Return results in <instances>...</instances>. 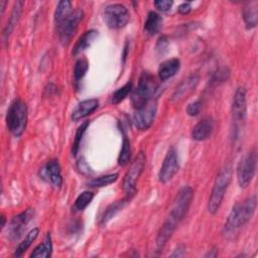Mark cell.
Masks as SVG:
<instances>
[{
  "mask_svg": "<svg viewBox=\"0 0 258 258\" xmlns=\"http://www.w3.org/2000/svg\"><path fill=\"white\" fill-rule=\"evenodd\" d=\"M89 69V63L87 59L80 58L76 61L75 68H74V78L76 81H80L87 73Z\"/></svg>",
  "mask_w": 258,
  "mask_h": 258,
  "instance_id": "33",
  "label": "cell"
},
{
  "mask_svg": "<svg viewBox=\"0 0 258 258\" xmlns=\"http://www.w3.org/2000/svg\"><path fill=\"white\" fill-rule=\"evenodd\" d=\"M256 160L257 156L253 150L245 153L240 158L236 168L237 180L240 187L245 188L251 183L256 171Z\"/></svg>",
  "mask_w": 258,
  "mask_h": 258,
  "instance_id": "5",
  "label": "cell"
},
{
  "mask_svg": "<svg viewBox=\"0 0 258 258\" xmlns=\"http://www.w3.org/2000/svg\"><path fill=\"white\" fill-rule=\"evenodd\" d=\"M5 4H6V1H3V0H1L0 1V5H1V13L3 14V12H4V7H5Z\"/></svg>",
  "mask_w": 258,
  "mask_h": 258,
  "instance_id": "39",
  "label": "cell"
},
{
  "mask_svg": "<svg viewBox=\"0 0 258 258\" xmlns=\"http://www.w3.org/2000/svg\"><path fill=\"white\" fill-rule=\"evenodd\" d=\"M172 4H173V2H172V1H170V0H169V1H168V0H159V1H154V5H155V7H156L158 10L162 11V12L168 11V10L171 8Z\"/></svg>",
  "mask_w": 258,
  "mask_h": 258,
  "instance_id": "35",
  "label": "cell"
},
{
  "mask_svg": "<svg viewBox=\"0 0 258 258\" xmlns=\"http://www.w3.org/2000/svg\"><path fill=\"white\" fill-rule=\"evenodd\" d=\"M178 168H179V163H178L176 150L173 147H171L168 149L163 159L160 170L158 172L159 181L162 183L169 181L174 176V174L178 171Z\"/></svg>",
  "mask_w": 258,
  "mask_h": 258,
  "instance_id": "12",
  "label": "cell"
},
{
  "mask_svg": "<svg viewBox=\"0 0 258 258\" xmlns=\"http://www.w3.org/2000/svg\"><path fill=\"white\" fill-rule=\"evenodd\" d=\"M185 248L183 245H178L175 250H173V253L170 255V257H181L184 255Z\"/></svg>",
  "mask_w": 258,
  "mask_h": 258,
  "instance_id": "38",
  "label": "cell"
},
{
  "mask_svg": "<svg viewBox=\"0 0 258 258\" xmlns=\"http://www.w3.org/2000/svg\"><path fill=\"white\" fill-rule=\"evenodd\" d=\"M1 220H2V223H1V228H3L5 226V217L4 216H1Z\"/></svg>",
  "mask_w": 258,
  "mask_h": 258,
  "instance_id": "40",
  "label": "cell"
},
{
  "mask_svg": "<svg viewBox=\"0 0 258 258\" xmlns=\"http://www.w3.org/2000/svg\"><path fill=\"white\" fill-rule=\"evenodd\" d=\"M232 115L233 120L236 123L243 122L247 115V101L246 90L243 87H239L233 97L232 102Z\"/></svg>",
  "mask_w": 258,
  "mask_h": 258,
  "instance_id": "14",
  "label": "cell"
},
{
  "mask_svg": "<svg viewBox=\"0 0 258 258\" xmlns=\"http://www.w3.org/2000/svg\"><path fill=\"white\" fill-rule=\"evenodd\" d=\"M201 109H202V102L200 100H197L187 105L186 113L189 116H197L200 113Z\"/></svg>",
  "mask_w": 258,
  "mask_h": 258,
  "instance_id": "34",
  "label": "cell"
},
{
  "mask_svg": "<svg viewBox=\"0 0 258 258\" xmlns=\"http://www.w3.org/2000/svg\"><path fill=\"white\" fill-rule=\"evenodd\" d=\"M232 179V166L230 163L226 164L218 173L214 186L211 191V196L208 202V211L210 214L215 215L222 204V201L225 196V191L227 190Z\"/></svg>",
  "mask_w": 258,
  "mask_h": 258,
  "instance_id": "2",
  "label": "cell"
},
{
  "mask_svg": "<svg viewBox=\"0 0 258 258\" xmlns=\"http://www.w3.org/2000/svg\"><path fill=\"white\" fill-rule=\"evenodd\" d=\"M22 6H23V2H21V1L16 2V4L14 5L13 11H12L10 19H9V22L7 23V26H6V28H5L4 32H3L5 37H8V35L11 33L14 25L17 23V21L19 19V16H20V13H21Z\"/></svg>",
  "mask_w": 258,
  "mask_h": 258,
  "instance_id": "28",
  "label": "cell"
},
{
  "mask_svg": "<svg viewBox=\"0 0 258 258\" xmlns=\"http://www.w3.org/2000/svg\"><path fill=\"white\" fill-rule=\"evenodd\" d=\"M27 124V107L26 104L16 99L14 100L6 114V125L12 135L18 137L22 135Z\"/></svg>",
  "mask_w": 258,
  "mask_h": 258,
  "instance_id": "3",
  "label": "cell"
},
{
  "mask_svg": "<svg viewBox=\"0 0 258 258\" xmlns=\"http://www.w3.org/2000/svg\"><path fill=\"white\" fill-rule=\"evenodd\" d=\"M243 18L248 29L254 28L257 24V3L251 2L243 9Z\"/></svg>",
  "mask_w": 258,
  "mask_h": 258,
  "instance_id": "24",
  "label": "cell"
},
{
  "mask_svg": "<svg viewBox=\"0 0 258 258\" xmlns=\"http://www.w3.org/2000/svg\"><path fill=\"white\" fill-rule=\"evenodd\" d=\"M72 12V3L68 0H62L57 3L55 12H54V23L57 26L62 22Z\"/></svg>",
  "mask_w": 258,
  "mask_h": 258,
  "instance_id": "26",
  "label": "cell"
},
{
  "mask_svg": "<svg viewBox=\"0 0 258 258\" xmlns=\"http://www.w3.org/2000/svg\"><path fill=\"white\" fill-rule=\"evenodd\" d=\"M178 12L180 14H187L189 13V11L191 10V6H190V3L189 2H184V3H181L178 8H177Z\"/></svg>",
  "mask_w": 258,
  "mask_h": 258,
  "instance_id": "37",
  "label": "cell"
},
{
  "mask_svg": "<svg viewBox=\"0 0 258 258\" xmlns=\"http://www.w3.org/2000/svg\"><path fill=\"white\" fill-rule=\"evenodd\" d=\"M39 233V229L38 228H33L32 230H30L27 235L25 236V238L22 240V242H20L17 246V248L15 249L14 252V256L15 257H20L29 247L30 245L33 243V241L37 238Z\"/></svg>",
  "mask_w": 258,
  "mask_h": 258,
  "instance_id": "25",
  "label": "cell"
},
{
  "mask_svg": "<svg viewBox=\"0 0 258 258\" xmlns=\"http://www.w3.org/2000/svg\"><path fill=\"white\" fill-rule=\"evenodd\" d=\"M161 25L162 17L154 11H150L147 14L146 20L144 22V31L149 35H154L157 32H159Z\"/></svg>",
  "mask_w": 258,
  "mask_h": 258,
  "instance_id": "21",
  "label": "cell"
},
{
  "mask_svg": "<svg viewBox=\"0 0 258 258\" xmlns=\"http://www.w3.org/2000/svg\"><path fill=\"white\" fill-rule=\"evenodd\" d=\"M257 208L256 196H250L243 202L236 204L231 210L223 227V236L228 240H233L238 235L241 228L246 225L254 216Z\"/></svg>",
  "mask_w": 258,
  "mask_h": 258,
  "instance_id": "1",
  "label": "cell"
},
{
  "mask_svg": "<svg viewBox=\"0 0 258 258\" xmlns=\"http://www.w3.org/2000/svg\"><path fill=\"white\" fill-rule=\"evenodd\" d=\"M94 198V192L92 191H89V190H85L83 192H81L78 198L76 199V202H75V208L79 211H83L85 210L89 205L90 203L92 202Z\"/></svg>",
  "mask_w": 258,
  "mask_h": 258,
  "instance_id": "31",
  "label": "cell"
},
{
  "mask_svg": "<svg viewBox=\"0 0 258 258\" xmlns=\"http://www.w3.org/2000/svg\"><path fill=\"white\" fill-rule=\"evenodd\" d=\"M33 216V209H27L11 219L8 226V237L11 241H16L21 237Z\"/></svg>",
  "mask_w": 258,
  "mask_h": 258,
  "instance_id": "11",
  "label": "cell"
},
{
  "mask_svg": "<svg viewBox=\"0 0 258 258\" xmlns=\"http://www.w3.org/2000/svg\"><path fill=\"white\" fill-rule=\"evenodd\" d=\"M131 157V147H130V142L126 135L123 137V142H122V148L118 157V164L121 166H125L126 164L129 163Z\"/></svg>",
  "mask_w": 258,
  "mask_h": 258,
  "instance_id": "29",
  "label": "cell"
},
{
  "mask_svg": "<svg viewBox=\"0 0 258 258\" xmlns=\"http://www.w3.org/2000/svg\"><path fill=\"white\" fill-rule=\"evenodd\" d=\"M44 173L53 187L59 188L61 186L62 177L60 172V166L57 160L48 161L44 167Z\"/></svg>",
  "mask_w": 258,
  "mask_h": 258,
  "instance_id": "18",
  "label": "cell"
},
{
  "mask_svg": "<svg viewBox=\"0 0 258 258\" xmlns=\"http://www.w3.org/2000/svg\"><path fill=\"white\" fill-rule=\"evenodd\" d=\"M145 154L142 151H140L134 158L131 166L129 167L128 171L126 172L123 178L122 188L128 198L134 196V194L136 192V181L145 167Z\"/></svg>",
  "mask_w": 258,
  "mask_h": 258,
  "instance_id": "6",
  "label": "cell"
},
{
  "mask_svg": "<svg viewBox=\"0 0 258 258\" xmlns=\"http://www.w3.org/2000/svg\"><path fill=\"white\" fill-rule=\"evenodd\" d=\"M89 124H90V121H85L77 129V132H76V135H75V139H74V142H73V146H72V154L74 156L77 155V153H78V151L80 149L82 138H83L84 133L86 132Z\"/></svg>",
  "mask_w": 258,
  "mask_h": 258,
  "instance_id": "30",
  "label": "cell"
},
{
  "mask_svg": "<svg viewBox=\"0 0 258 258\" xmlns=\"http://www.w3.org/2000/svg\"><path fill=\"white\" fill-rule=\"evenodd\" d=\"M104 19L111 29H120L127 25L130 14L126 6L120 3H114L104 8Z\"/></svg>",
  "mask_w": 258,
  "mask_h": 258,
  "instance_id": "8",
  "label": "cell"
},
{
  "mask_svg": "<svg viewBox=\"0 0 258 258\" xmlns=\"http://www.w3.org/2000/svg\"><path fill=\"white\" fill-rule=\"evenodd\" d=\"M99 106V101L97 99H87L80 102L72 113V120L79 121L91 113H93Z\"/></svg>",
  "mask_w": 258,
  "mask_h": 258,
  "instance_id": "17",
  "label": "cell"
},
{
  "mask_svg": "<svg viewBox=\"0 0 258 258\" xmlns=\"http://www.w3.org/2000/svg\"><path fill=\"white\" fill-rule=\"evenodd\" d=\"M192 199H194L192 187H190L188 185L181 187L173 200V203L170 208V212H169L168 216L173 218L175 221H177L179 223L185 217V215L190 207Z\"/></svg>",
  "mask_w": 258,
  "mask_h": 258,
  "instance_id": "7",
  "label": "cell"
},
{
  "mask_svg": "<svg viewBox=\"0 0 258 258\" xmlns=\"http://www.w3.org/2000/svg\"><path fill=\"white\" fill-rule=\"evenodd\" d=\"M51 252H52V243H51L50 234L48 233L45 236L43 242L41 244H39L36 248H34L32 253L30 254V257L31 258H38V257L48 258V257H50Z\"/></svg>",
  "mask_w": 258,
  "mask_h": 258,
  "instance_id": "22",
  "label": "cell"
},
{
  "mask_svg": "<svg viewBox=\"0 0 258 258\" xmlns=\"http://www.w3.org/2000/svg\"><path fill=\"white\" fill-rule=\"evenodd\" d=\"M199 80L200 78L197 74H191L187 76L184 80H182L181 83L174 90L171 96V102L178 103L186 99L196 90L199 84Z\"/></svg>",
  "mask_w": 258,
  "mask_h": 258,
  "instance_id": "13",
  "label": "cell"
},
{
  "mask_svg": "<svg viewBox=\"0 0 258 258\" xmlns=\"http://www.w3.org/2000/svg\"><path fill=\"white\" fill-rule=\"evenodd\" d=\"M84 11L82 9H76L71 12V14L60 22L56 27L58 31V38L62 45H68L75 35L79 24L84 18Z\"/></svg>",
  "mask_w": 258,
  "mask_h": 258,
  "instance_id": "9",
  "label": "cell"
},
{
  "mask_svg": "<svg viewBox=\"0 0 258 258\" xmlns=\"http://www.w3.org/2000/svg\"><path fill=\"white\" fill-rule=\"evenodd\" d=\"M180 68V61L178 58L166 59L160 63L158 68V78L160 81H166L173 77Z\"/></svg>",
  "mask_w": 258,
  "mask_h": 258,
  "instance_id": "19",
  "label": "cell"
},
{
  "mask_svg": "<svg viewBox=\"0 0 258 258\" xmlns=\"http://www.w3.org/2000/svg\"><path fill=\"white\" fill-rule=\"evenodd\" d=\"M98 31L95 29H91L86 31L82 36L79 37V39L77 40L74 48H73V54L77 55L79 53H81L82 51L86 50L87 48H89L93 42L96 40V38L98 37Z\"/></svg>",
  "mask_w": 258,
  "mask_h": 258,
  "instance_id": "20",
  "label": "cell"
},
{
  "mask_svg": "<svg viewBox=\"0 0 258 258\" xmlns=\"http://www.w3.org/2000/svg\"><path fill=\"white\" fill-rule=\"evenodd\" d=\"M128 201H129V199L127 198V199H124V200H121V201H116L113 204H111L110 206H108L107 209L105 210L103 216H102L101 224L106 225L113 217L116 216V214L118 212H120L125 207V205L128 203Z\"/></svg>",
  "mask_w": 258,
  "mask_h": 258,
  "instance_id": "23",
  "label": "cell"
},
{
  "mask_svg": "<svg viewBox=\"0 0 258 258\" xmlns=\"http://www.w3.org/2000/svg\"><path fill=\"white\" fill-rule=\"evenodd\" d=\"M177 225H178L177 221H175L173 218L169 216L167 217V219L164 221V223L162 224V226L160 227L156 235V247L158 250H161L165 246V244L167 243V241L170 239L173 232L175 231Z\"/></svg>",
  "mask_w": 258,
  "mask_h": 258,
  "instance_id": "15",
  "label": "cell"
},
{
  "mask_svg": "<svg viewBox=\"0 0 258 258\" xmlns=\"http://www.w3.org/2000/svg\"><path fill=\"white\" fill-rule=\"evenodd\" d=\"M157 111V104L155 99L146 102L142 107L136 109L133 115V123L138 130H147L153 123Z\"/></svg>",
  "mask_w": 258,
  "mask_h": 258,
  "instance_id": "10",
  "label": "cell"
},
{
  "mask_svg": "<svg viewBox=\"0 0 258 258\" xmlns=\"http://www.w3.org/2000/svg\"><path fill=\"white\" fill-rule=\"evenodd\" d=\"M131 88H132V83L131 82L126 83L124 86H122L121 88H119L114 92L111 98V102L113 104H118L121 101H123L127 97V95L130 93Z\"/></svg>",
  "mask_w": 258,
  "mask_h": 258,
  "instance_id": "32",
  "label": "cell"
},
{
  "mask_svg": "<svg viewBox=\"0 0 258 258\" xmlns=\"http://www.w3.org/2000/svg\"><path fill=\"white\" fill-rule=\"evenodd\" d=\"M117 179H118V173H111V174L101 175L96 178H93L87 184L90 187H103L115 182Z\"/></svg>",
  "mask_w": 258,
  "mask_h": 258,
  "instance_id": "27",
  "label": "cell"
},
{
  "mask_svg": "<svg viewBox=\"0 0 258 258\" xmlns=\"http://www.w3.org/2000/svg\"><path fill=\"white\" fill-rule=\"evenodd\" d=\"M158 90L155 78L149 72H143L139 78L138 86L132 94V104L135 109L142 107L146 102L154 99Z\"/></svg>",
  "mask_w": 258,
  "mask_h": 258,
  "instance_id": "4",
  "label": "cell"
},
{
  "mask_svg": "<svg viewBox=\"0 0 258 258\" xmlns=\"http://www.w3.org/2000/svg\"><path fill=\"white\" fill-rule=\"evenodd\" d=\"M167 39L165 36H161L159 37L158 41H157V44H156V50L159 52V53H163V50H166V47H167Z\"/></svg>",
  "mask_w": 258,
  "mask_h": 258,
  "instance_id": "36",
  "label": "cell"
},
{
  "mask_svg": "<svg viewBox=\"0 0 258 258\" xmlns=\"http://www.w3.org/2000/svg\"><path fill=\"white\" fill-rule=\"evenodd\" d=\"M214 131V121L211 118H204L199 121L191 130V137L196 141L208 139Z\"/></svg>",
  "mask_w": 258,
  "mask_h": 258,
  "instance_id": "16",
  "label": "cell"
}]
</instances>
